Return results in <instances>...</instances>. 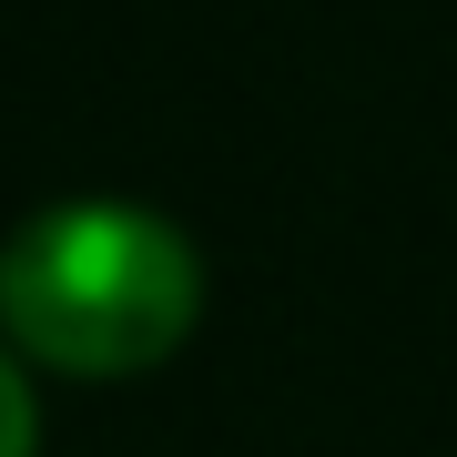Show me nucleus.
Returning a JSON list of instances; mask_svg holds the SVG:
<instances>
[{
  "instance_id": "obj_1",
  "label": "nucleus",
  "mask_w": 457,
  "mask_h": 457,
  "mask_svg": "<svg viewBox=\"0 0 457 457\" xmlns=\"http://www.w3.org/2000/svg\"><path fill=\"white\" fill-rule=\"evenodd\" d=\"M204 315L183 224L143 204H51L0 245V336L62 376H143Z\"/></svg>"
},
{
  "instance_id": "obj_2",
  "label": "nucleus",
  "mask_w": 457,
  "mask_h": 457,
  "mask_svg": "<svg viewBox=\"0 0 457 457\" xmlns=\"http://www.w3.org/2000/svg\"><path fill=\"white\" fill-rule=\"evenodd\" d=\"M0 457H31V386H21L11 345H0Z\"/></svg>"
}]
</instances>
